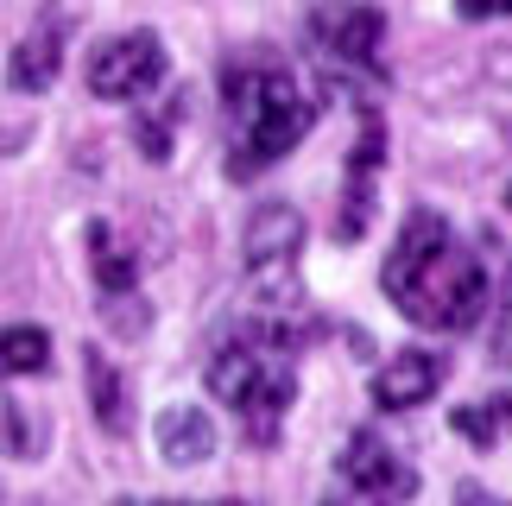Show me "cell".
I'll return each instance as SVG.
<instances>
[{
    "label": "cell",
    "instance_id": "2e32d148",
    "mask_svg": "<svg viewBox=\"0 0 512 506\" xmlns=\"http://www.w3.org/2000/svg\"><path fill=\"white\" fill-rule=\"evenodd\" d=\"M494 348H500V361H512V272H506V291L494 310Z\"/></svg>",
    "mask_w": 512,
    "mask_h": 506
},
{
    "label": "cell",
    "instance_id": "3957f363",
    "mask_svg": "<svg viewBox=\"0 0 512 506\" xmlns=\"http://www.w3.org/2000/svg\"><path fill=\"white\" fill-rule=\"evenodd\" d=\"M228 114H234V127H241V146H234L228 171H234V178H253V171H266L272 159H285V152L310 133L317 102L298 89L291 70L266 64V70H234L228 76Z\"/></svg>",
    "mask_w": 512,
    "mask_h": 506
},
{
    "label": "cell",
    "instance_id": "9c48e42d",
    "mask_svg": "<svg viewBox=\"0 0 512 506\" xmlns=\"http://www.w3.org/2000/svg\"><path fill=\"white\" fill-rule=\"evenodd\" d=\"M159 456L177 462V469L215 456V424H209L203 405H165L159 412Z\"/></svg>",
    "mask_w": 512,
    "mask_h": 506
},
{
    "label": "cell",
    "instance_id": "8992f818",
    "mask_svg": "<svg viewBox=\"0 0 512 506\" xmlns=\"http://www.w3.org/2000/svg\"><path fill=\"white\" fill-rule=\"evenodd\" d=\"M342 488L367 506H405L411 488H418V475H411V462L380 431H354L348 450H342Z\"/></svg>",
    "mask_w": 512,
    "mask_h": 506
},
{
    "label": "cell",
    "instance_id": "8fae6325",
    "mask_svg": "<svg viewBox=\"0 0 512 506\" xmlns=\"http://www.w3.org/2000/svg\"><path fill=\"white\" fill-rule=\"evenodd\" d=\"M51 336L38 323H7L0 329V374H45Z\"/></svg>",
    "mask_w": 512,
    "mask_h": 506
},
{
    "label": "cell",
    "instance_id": "30bf717a",
    "mask_svg": "<svg viewBox=\"0 0 512 506\" xmlns=\"http://www.w3.org/2000/svg\"><path fill=\"white\" fill-rule=\"evenodd\" d=\"M57 64H64V51H57V32H32L13 45V64H7V83L13 89H51Z\"/></svg>",
    "mask_w": 512,
    "mask_h": 506
},
{
    "label": "cell",
    "instance_id": "ac0fdd59",
    "mask_svg": "<svg viewBox=\"0 0 512 506\" xmlns=\"http://www.w3.org/2000/svg\"><path fill=\"white\" fill-rule=\"evenodd\" d=\"M494 418H500L506 431H512V393H500V399H494Z\"/></svg>",
    "mask_w": 512,
    "mask_h": 506
},
{
    "label": "cell",
    "instance_id": "52a82bcc",
    "mask_svg": "<svg viewBox=\"0 0 512 506\" xmlns=\"http://www.w3.org/2000/svg\"><path fill=\"white\" fill-rule=\"evenodd\" d=\"M449 380V361L430 355V348H399L380 374H373V399L392 405V412H411V405L437 399V386Z\"/></svg>",
    "mask_w": 512,
    "mask_h": 506
},
{
    "label": "cell",
    "instance_id": "5bb4252c",
    "mask_svg": "<svg viewBox=\"0 0 512 506\" xmlns=\"http://www.w3.org/2000/svg\"><path fill=\"white\" fill-rule=\"evenodd\" d=\"M456 424H462V431H468V437H475V443H494V437H500V418H494V399H487V405H462V412H456Z\"/></svg>",
    "mask_w": 512,
    "mask_h": 506
},
{
    "label": "cell",
    "instance_id": "7a4b0ae2",
    "mask_svg": "<svg viewBox=\"0 0 512 506\" xmlns=\"http://www.w3.org/2000/svg\"><path fill=\"white\" fill-rule=\"evenodd\" d=\"M209 393L234 405L253 443H272L279 424L298 399V374H291V342L272 323H247L209 355Z\"/></svg>",
    "mask_w": 512,
    "mask_h": 506
},
{
    "label": "cell",
    "instance_id": "ba28073f",
    "mask_svg": "<svg viewBox=\"0 0 512 506\" xmlns=\"http://www.w3.org/2000/svg\"><path fill=\"white\" fill-rule=\"evenodd\" d=\"M380 38H386L380 7H342V13L323 19V51L336 57V64L373 70V57H380Z\"/></svg>",
    "mask_w": 512,
    "mask_h": 506
},
{
    "label": "cell",
    "instance_id": "6da1fadb",
    "mask_svg": "<svg viewBox=\"0 0 512 506\" xmlns=\"http://www.w3.org/2000/svg\"><path fill=\"white\" fill-rule=\"evenodd\" d=\"M386 298L424 329H475L487 317V272L456 241V228L418 209L386 253Z\"/></svg>",
    "mask_w": 512,
    "mask_h": 506
},
{
    "label": "cell",
    "instance_id": "277c9868",
    "mask_svg": "<svg viewBox=\"0 0 512 506\" xmlns=\"http://www.w3.org/2000/svg\"><path fill=\"white\" fill-rule=\"evenodd\" d=\"M298 247H304V216L291 203H260L247 216L241 253H247V279L266 298V310H291L285 285H291V272H298Z\"/></svg>",
    "mask_w": 512,
    "mask_h": 506
},
{
    "label": "cell",
    "instance_id": "9a60e30c",
    "mask_svg": "<svg viewBox=\"0 0 512 506\" xmlns=\"http://www.w3.org/2000/svg\"><path fill=\"white\" fill-rule=\"evenodd\" d=\"M171 121H177V102H165L146 121V159H165V152H171Z\"/></svg>",
    "mask_w": 512,
    "mask_h": 506
},
{
    "label": "cell",
    "instance_id": "5b68a950",
    "mask_svg": "<svg viewBox=\"0 0 512 506\" xmlns=\"http://www.w3.org/2000/svg\"><path fill=\"white\" fill-rule=\"evenodd\" d=\"M89 95L102 102H140L146 89L165 83V45L159 32H121V38H102L89 51Z\"/></svg>",
    "mask_w": 512,
    "mask_h": 506
},
{
    "label": "cell",
    "instance_id": "e0dca14e",
    "mask_svg": "<svg viewBox=\"0 0 512 506\" xmlns=\"http://www.w3.org/2000/svg\"><path fill=\"white\" fill-rule=\"evenodd\" d=\"M462 19H487V13H512V0H456Z\"/></svg>",
    "mask_w": 512,
    "mask_h": 506
},
{
    "label": "cell",
    "instance_id": "ffe728a7",
    "mask_svg": "<svg viewBox=\"0 0 512 506\" xmlns=\"http://www.w3.org/2000/svg\"><path fill=\"white\" fill-rule=\"evenodd\" d=\"M506 506H512V500H506Z\"/></svg>",
    "mask_w": 512,
    "mask_h": 506
},
{
    "label": "cell",
    "instance_id": "4fadbf2b",
    "mask_svg": "<svg viewBox=\"0 0 512 506\" xmlns=\"http://www.w3.org/2000/svg\"><path fill=\"white\" fill-rule=\"evenodd\" d=\"M89 386H95V418L108 431H121V380H114V367L102 355H89Z\"/></svg>",
    "mask_w": 512,
    "mask_h": 506
},
{
    "label": "cell",
    "instance_id": "d6986e66",
    "mask_svg": "<svg viewBox=\"0 0 512 506\" xmlns=\"http://www.w3.org/2000/svg\"><path fill=\"white\" fill-rule=\"evenodd\" d=\"M114 506H159V500H114Z\"/></svg>",
    "mask_w": 512,
    "mask_h": 506
},
{
    "label": "cell",
    "instance_id": "7c38bea8",
    "mask_svg": "<svg viewBox=\"0 0 512 506\" xmlns=\"http://www.w3.org/2000/svg\"><path fill=\"white\" fill-rule=\"evenodd\" d=\"M89 241H95V279H102V291H127L140 279V253L121 247L108 228H89Z\"/></svg>",
    "mask_w": 512,
    "mask_h": 506
}]
</instances>
